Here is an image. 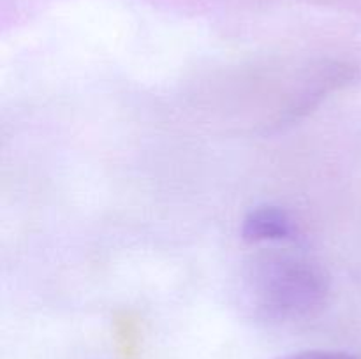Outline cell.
Instances as JSON below:
<instances>
[{
  "label": "cell",
  "mask_w": 361,
  "mask_h": 359,
  "mask_svg": "<svg viewBox=\"0 0 361 359\" xmlns=\"http://www.w3.org/2000/svg\"><path fill=\"white\" fill-rule=\"evenodd\" d=\"M293 234V222L277 206H261L250 211L242 224L243 239L250 243L279 241Z\"/></svg>",
  "instance_id": "2"
},
{
  "label": "cell",
  "mask_w": 361,
  "mask_h": 359,
  "mask_svg": "<svg viewBox=\"0 0 361 359\" xmlns=\"http://www.w3.org/2000/svg\"><path fill=\"white\" fill-rule=\"evenodd\" d=\"M254 306L271 320L314 315L328 296V278L317 264L288 253H270L254 263L247 277Z\"/></svg>",
  "instance_id": "1"
},
{
  "label": "cell",
  "mask_w": 361,
  "mask_h": 359,
  "mask_svg": "<svg viewBox=\"0 0 361 359\" xmlns=\"http://www.w3.org/2000/svg\"><path fill=\"white\" fill-rule=\"evenodd\" d=\"M277 359H360L358 355L342 351H300L281 355Z\"/></svg>",
  "instance_id": "3"
}]
</instances>
